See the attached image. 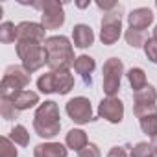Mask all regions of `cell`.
Returning <instances> with one entry per match:
<instances>
[{
  "label": "cell",
  "mask_w": 157,
  "mask_h": 157,
  "mask_svg": "<svg viewBox=\"0 0 157 157\" xmlns=\"http://www.w3.org/2000/svg\"><path fill=\"white\" fill-rule=\"evenodd\" d=\"M0 111H2L4 120H13V118H17V115H19V109L11 104V100H6V98H2V105H0Z\"/></svg>",
  "instance_id": "484cf974"
},
{
  "label": "cell",
  "mask_w": 157,
  "mask_h": 157,
  "mask_svg": "<svg viewBox=\"0 0 157 157\" xmlns=\"http://www.w3.org/2000/svg\"><path fill=\"white\" fill-rule=\"evenodd\" d=\"M122 74H124V65L120 59L111 57L104 63V93L107 96H115L118 93Z\"/></svg>",
  "instance_id": "ba28073f"
},
{
  "label": "cell",
  "mask_w": 157,
  "mask_h": 157,
  "mask_svg": "<svg viewBox=\"0 0 157 157\" xmlns=\"http://www.w3.org/2000/svg\"><path fill=\"white\" fill-rule=\"evenodd\" d=\"M151 148H153V151L157 153V135H155V137H151Z\"/></svg>",
  "instance_id": "f546056e"
},
{
  "label": "cell",
  "mask_w": 157,
  "mask_h": 157,
  "mask_svg": "<svg viewBox=\"0 0 157 157\" xmlns=\"http://www.w3.org/2000/svg\"><path fill=\"white\" fill-rule=\"evenodd\" d=\"M128 148H131V146H115V148H111L107 157H129L128 155Z\"/></svg>",
  "instance_id": "f1b7e54d"
},
{
  "label": "cell",
  "mask_w": 157,
  "mask_h": 157,
  "mask_svg": "<svg viewBox=\"0 0 157 157\" xmlns=\"http://www.w3.org/2000/svg\"><path fill=\"white\" fill-rule=\"evenodd\" d=\"M17 54L22 61V67L30 74L39 70L44 63L48 65V56H46V50H44V43L17 41Z\"/></svg>",
  "instance_id": "3957f363"
},
{
  "label": "cell",
  "mask_w": 157,
  "mask_h": 157,
  "mask_svg": "<svg viewBox=\"0 0 157 157\" xmlns=\"http://www.w3.org/2000/svg\"><path fill=\"white\" fill-rule=\"evenodd\" d=\"M153 153H155V151H153L151 144H148V142H139L135 148H131L129 157H151Z\"/></svg>",
  "instance_id": "d4e9b609"
},
{
  "label": "cell",
  "mask_w": 157,
  "mask_h": 157,
  "mask_svg": "<svg viewBox=\"0 0 157 157\" xmlns=\"http://www.w3.org/2000/svg\"><path fill=\"white\" fill-rule=\"evenodd\" d=\"M98 115L111 124H118V122H122V117H124V104L115 96H107L105 100L100 102Z\"/></svg>",
  "instance_id": "30bf717a"
},
{
  "label": "cell",
  "mask_w": 157,
  "mask_h": 157,
  "mask_svg": "<svg viewBox=\"0 0 157 157\" xmlns=\"http://www.w3.org/2000/svg\"><path fill=\"white\" fill-rule=\"evenodd\" d=\"M72 41H74V46H78V48L91 46L94 43V33H93L91 26H87V24L74 26V30H72Z\"/></svg>",
  "instance_id": "5bb4252c"
},
{
  "label": "cell",
  "mask_w": 157,
  "mask_h": 157,
  "mask_svg": "<svg viewBox=\"0 0 157 157\" xmlns=\"http://www.w3.org/2000/svg\"><path fill=\"white\" fill-rule=\"evenodd\" d=\"M87 144H89V140H87V135H85L83 129H70V131L67 133V146H68V148L80 151V150H83Z\"/></svg>",
  "instance_id": "e0dca14e"
},
{
  "label": "cell",
  "mask_w": 157,
  "mask_h": 157,
  "mask_svg": "<svg viewBox=\"0 0 157 157\" xmlns=\"http://www.w3.org/2000/svg\"><path fill=\"white\" fill-rule=\"evenodd\" d=\"M128 80H129V83H131V87H133L135 93L140 91V89H144V87L148 85L146 74H144L142 68H131V70L128 72Z\"/></svg>",
  "instance_id": "d6986e66"
},
{
  "label": "cell",
  "mask_w": 157,
  "mask_h": 157,
  "mask_svg": "<svg viewBox=\"0 0 157 157\" xmlns=\"http://www.w3.org/2000/svg\"><path fill=\"white\" fill-rule=\"evenodd\" d=\"M151 157H157V153H153V155H151Z\"/></svg>",
  "instance_id": "1f68e13d"
},
{
  "label": "cell",
  "mask_w": 157,
  "mask_h": 157,
  "mask_svg": "<svg viewBox=\"0 0 157 157\" xmlns=\"http://www.w3.org/2000/svg\"><path fill=\"white\" fill-rule=\"evenodd\" d=\"M94 67H96V63H94V59L91 56H80V57H76V61H74V70L80 74V78L83 80L85 85L93 83V76L91 74H93Z\"/></svg>",
  "instance_id": "7c38bea8"
},
{
  "label": "cell",
  "mask_w": 157,
  "mask_h": 157,
  "mask_svg": "<svg viewBox=\"0 0 157 157\" xmlns=\"http://www.w3.org/2000/svg\"><path fill=\"white\" fill-rule=\"evenodd\" d=\"M122 6L118 4L113 11H107L102 19V32H100V39L104 44H113L118 41L120 32H122Z\"/></svg>",
  "instance_id": "8992f818"
},
{
  "label": "cell",
  "mask_w": 157,
  "mask_h": 157,
  "mask_svg": "<svg viewBox=\"0 0 157 157\" xmlns=\"http://www.w3.org/2000/svg\"><path fill=\"white\" fill-rule=\"evenodd\" d=\"M28 85H30V72L22 65H11L4 72L2 85H0V93H2V98L10 100L17 93L24 91Z\"/></svg>",
  "instance_id": "277c9868"
},
{
  "label": "cell",
  "mask_w": 157,
  "mask_h": 157,
  "mask_svg": "<svg viewBox=\"0 0 157 157\" xmlns=\"http://www.w3.org/2000/svg\"><path fill=\"white\" fill-rule=\"evenodd\" d=\"M17 39V28L13 22H4L0 26V41L2 43H13Z\"/></svg>",
  "instance_id": "603a6c76"
},
{
  "label": "cell",
  "mask_w": 157,
  "mask_h": 157,
  "mask_svg": "<svg viewBox=\"0 0 157 157\" xmlns=\"http://www.w3.org/2000/svg\"><path fill=\"white\" fill-rule=\"evenodd\" d=\"M67 115L76 122V124H87L93 118V107H91V102L83 96H78V98H72L68 104H67Z\"/></svg>",
  "instance_id": "9c48e42d"
},
{
  "label": "cell",
  "mask_w": 157,
  "mask_h": 157,
  "mask_svg": "<svg viewBox=\"0 0 157 157\" xmlns=\"http://www.w3.org/2000/svg\"><path fill=\"white\" fill-rule=\"evenodd\" d=\"M10 100H11V104H13L19 111H24V109H30V107H33L35 104H39V94L33 93V91L24 89V91L17 93L13 98H10Z\"/></svg>",
  "instance_id": "2e32d148"
},
{
  "label": "cell",
  "mask_w": 157,
  "mask_h": 157,
  "mask_svg": "<svg viewBox=\"0 0 157 157\" xmlns=\"http://www.w3.org/2000/svg\"><path fill=\"white\" fill-rule=\"evenodd\" d=\"M33 129L41 139H54L59 133L61 122H59V107L56 102L50 100L39 105L33 118Z\"/></svg>",
  "instance_id": "7a4b0ae2"
},
{
  "label": "cell",
  "mask_w": 157,
  "mask_h": 157,
  "mask_svg": "<svg viewBox=\"0 0 157 157\" xmlns=\"http://www.w3.org/2000/svg\"><path fill=\"white\" fill-rule=\"evenodd\" d=\"M44 50L48 56V67L52 70H68L76 61L72 44L65 35L48 37L44 41Z\"/></svg>",
  "instance_id": "6da1fadb"
},
{
  "label": "cell",
  "mask_w": 157,
  "mask_h": 157,
  "mask_svg": "<svg viewBox=\"0 0 157 157\" xmlns=\"http://www.w3.org/2000/svg\"><path fill=\"white\" fill-rule=\"evenodd\" d=\"M139 120H140V128H142V131L146 135H150V137H155L157 135V113L146 115V117H142Z\"/></svg>",
  "instance_id": "7402d4cb"
},
{
  "label": "cell",
  "mask_w": 157,
  "mask_h": 157,
  "mask_svg": "<svg viewBox=\"0 0 157 157\" xmlns=\"http://www.w3.org/2000/svg\"><path fill=\"white\" fill-rule=\"evenodd\" d=\"M0 157H17V148L10 137L0 139Z\"/></svg>",
  "instance_id": "cb8c5ba5"
},
{
  "label": "cell",
  "mask_w": 157,
  "mask_h": 157,
  "mask_svg": "<svg viewBox=\"0 0 157 157\" xmlns=\"http://www.w3.org/2000/svg\"><path fill=\"white\" fill-rule=\"evenodd\" d=\"M153 39H157V26L153 28Z\"/></svg>",
  "instance_id": "4dcf8cb0"
},
{
  "label": "cell",
  "mask_w": 157,
  "mask_h": 157,
  "mask_svg": "<svg viewBox=\"0 0 157 157\" xmlns=\"http://www.w3.org/2000/svg\"><path fill=\"white\" fill-rule=\"evenodd\" d=\"M17 41H32V43H44V28L37 22H21L17 26Z\"/></svg>",
  "instance_id": "8fae6325"
},
{
  "label": "cell",
  "mask_w": 157,
  "mask_h": 157,
  "mask_svg": "<svg viewBox=\"0 0 157 157\" xmlns=\"http://www.w3.org/2000/svg\"><path fill=\"white\" fill-rule=\"evenodd\" d=\"M135 105H151L157 102V91L153 85H146L144 89L135 93Z\"/></svg>",
  "instance_id": "ac0fdd59"
},
{
  "label": "cell",
  "mask_w": 157,
  "mask_h": 157,
  "mask_svg": "<svg viewBox=\"0 0 157 157\" xmlns=\"http://www.w3.org/2000/svg\"><path fill=\"white\" fill-rule=\"evenodd\" d=\"M144 52H146V56H148L150 61L157 63V39H153V37L148 39L146 44H144Z\"/></svg>",
  "instance_id": "4316f807"
},
{
  "label": "cell",
  "mask_w": 157,
  "mask_h": 157,
  "mask_svg": "<svg viewBox=\"0 0 157 157\" xmlns=\"http://www.w3.org/2000/svg\"><path fill=\"white\" fill-rule=\"evenodd\" d=\"M37 87L44 94H50V93L67 94L74 87V78L68 70H52V72H46L39 78Z\"/></svg>",
  "instance_id": "5b68a950"
},
{
  "label": "cell",
  "mask_w": 157,
  "mask_h": 157,
  "mask_svg": "<svg viewBox=\"0 0 157 157\" xmlns=\"http://www.w3.org/2000/svg\"><path fill=\"white\" fill-rule=\"evenodd\" d=\"M155 6H157V2H155Z\"/></svg>",
  "instance_id": "d6a6232c"
},
{
  "label": "cell",
  "mask_w": 157,
  "mask_h": 157,
  "mask_svg": "<svg viewBox=\"0 0 157 157\" xmlns=\"http://www.w3.org/2000/svg\"><path fill=\"white\" fill-rule=\"evenodd\" d=\"M128 21H129V28H135V30H142L144 32L153 22V13L148 8H139V10H133L128 15Z\"/></svg>",
  "instance_id": "4fadbf2b"
},
{
  "label": "cell",
  "mask_w": 157,
  "mask_h": 157,
  "mask_svg": "<svg viewBox=\"0 0 157 157\" xmlns=\"http://www.w3.org/2000/svg\"><path fill=\"white\" fill-rule=\"evenodd\" d=\"M10 139H11L15 144H19V146H28V144H30V133H28V129H26L22 124H17V126L11 129Z\"/></svg>",
  "instance_id": "44dd1931"
},
{
  "label": "cell",
  "mask_w": 157,
  "mask_h": 157,
  "mask_svg": "<svg viewBox=\"0 0 157 157\" xmlns=\"http://www.w3.org/2000/svg\"><path fill=\"white\" fill-rule=\"evenodd\" d=\"M32 6L41 10V24L44 30H56L65 22L63 6L59 2H32Z\"/></svg>",
  "instance_id": "52a82bcc"
},
{
  "label": "cell",
  "mask_w": 157,
  "mask_h": 157,
  "mask_svg": "<svg viewBox=\"0 0 157 157\" xmlns=\"http://www.w3.org/2000/svg\"><path fill=\"white\" fill-rule=\"evenodd\" d=\"M33 157H67V148L61 142H44L33 148Z\"/></svg>",
  "instance_id": "9a60e30c"
},
{
  "label": "cell",
  "mask_w": 157,
  "mask_h": 157,
  "mask_svg": "<svg viewBox=\"0 0 157 157\" xmlns=\"http://www.w3.org/2000/svg\"><path fill=\"white\" fill-rule=\"evenodd\" d=\"M78 157H100V150H98V146H96V144L89 142L83 150L78 151Z\"/></svg>",
  "instance_id": "83f0119b"
},
{
  "label": "cell",
  "mask_w": 157,
  "mask_h": 157,
  "mask_svg": "<svg viewBox=\"0 0 157 157\" xmlns=\"http://www.w3.org/2000/svg\"><path fill=\"white\" fill-rule=\"evenodd\" d=\"M126 41H128V44L129 46H133V48H140V46H144L146 44V32H142V30H135V28H129L128 32H126Z\"/></svg>",
  "instance_id": "ffe728a7"
}]
</instances>
